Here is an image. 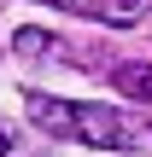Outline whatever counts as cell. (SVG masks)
Instances as JSON below:
<instances>
[{
	"instance_id": "6da1fadb",
	"label": "cell",
	"mask_w": 152,
	"mask_h": 157,
	"mask_svg": "<svg viewBox=\"0 0 152 157\" xmlns=\"http://www.w3.org/2000/svg\"><path fill=\"white\" fill-rule=\"evenodd\" d=\"M23 111L41 134L53 140H82L100 151H146L152 146V122L117 105H82V99H53V93H23Z\"/></svg>"
},
{
	"instance_id": "7a4b0ae2",
	"label": "cell",
	"mask_w": 152,
	"mask_h": 157,
	"mask_svg": "<svg viewBox=\"0 0 152 157\" xmlns=\"http://www.w3.org/2000/svg\"><path fill=\"white\" fill-rule=\"evenodd\" d=\"M146 12H152V0H100V12H94V17H100V23H111V29H129V23H141Z\"/></svg>"
},
{
	"instance_id": "3957f363",
	"label": "cell",
	"mask_w": 152,
	"mask_h": 157,
	"mask_svg": "<svg viewBox=\"0 0 152 157\" xmlns=\"http://www.w3.org/2000/svg\"><path fill=\"white\" fill-rule=\"evenodd\" d=\"M111 76H117V87L129 99H152V64H117Z\"/></svg>"
},
{
	"instance_id": "277c9868",
	"label": "cell",
	"mask_w": 152,
	"mask_h": 157,
	"mask_svg": "<svg viewBox=\"0 0 152 157\" xmlns=\"http://www.w3.org/2000/svg\"><path fill=\"white\" fill-rule=\"evenodd\" d=\"M6 151H12V140H6V128H0V157H6Z\"/></svg>"
}]
</instances>
